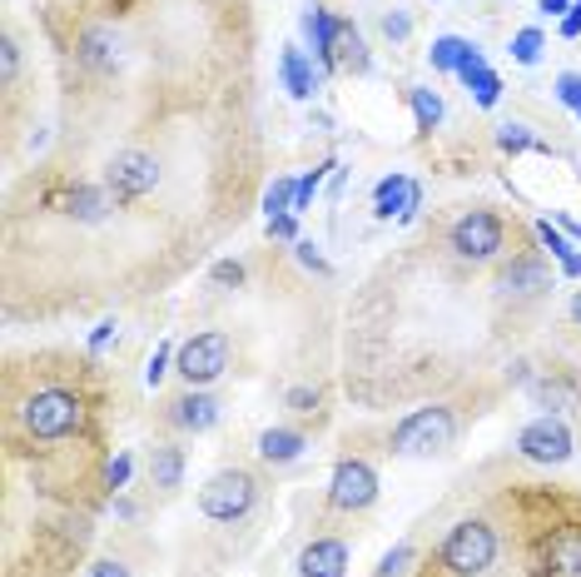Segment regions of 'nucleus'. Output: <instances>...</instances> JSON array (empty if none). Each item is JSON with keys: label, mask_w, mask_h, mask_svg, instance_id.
Here are the masks:
<instances>
[{"label": "nucleus", "mask_w": 581, "mask_h": 577, "mask_svg": "<svg viewBox=\"0 0 581 577\" xmlns=\"http://www.w3.org/2000/svg\"><path fill=\"white\" fill-rule=\"evenodd\" d=\"M110 384L94 354H65L40 349L30 359H11L5 368V448L11 459L55 463L71 453H105V418Z\"/></svg>", "instance_id": "nucleus-1"}, {"label": "nucleus", "mask_w": 581, "mask_h": 577, "mask_svg": "<svg viewBox=\"0 0 581 577\" xmlns=\"http://www.w3.org/2000/svg\"><path fill=\"white\" fill-rule=\"evenodd\" d=\"M527 577H581V498L546 484H511L497 498Z\"/></svg>", "instance_id": "nucleus-2"}, {"label": "nucleus", "mask_w": 581, "mask_h": 577, "mask_svg": "<svg viewBox=\"0 0 581 577\" xmlns=\"http://www.w3.org/2000/svg\"><path fill=\"white\" fill-rule=\"evenodd\" d=\"M517 239H527V224H517L511 214L492 210V204H472V210H463L447 224L442 249L467 269H482V264H502L507 254H517Z\"/></svg>", "instance_id": "nucleus-3"}, {"label": "nucleus", "mask_w": 581, "mask_h": 577, "mask_svg": "<svg viewBox=\"0 0 581 577\" xmlns=\"http://www.w3.org/2000/svg\"><path fill=\"white\" fill-rule=\"evenodd\" d=\"M457 434H463L457 403H422L383 434V453H393V459H442L457 443Z\"/></svg>", "instance_id": "nucleus-4"}, {"label": "nucleus", "mask_w": 581, "mask_h": 577, "mask_svg": "<svg viewBox=\"0 0 581 577\" xmlns=\"http://www.w3.org/2000/svg\"><path fill=\"white\" fill-rule=\"evenodd\" d=\"M502 557V528L492 518H457L432 548V563L447 577H488Z\"/></svg>", "instance_id": "nucleus-5"}, {"label": "nucleus", "mask_w": 581, "mask_h": 577, "mask_svg": "<svg viewBox=\"0 0 581 577\" xmlns=\"http://www.w3.org/2000/svg\"><path fill=\"white\" fill-rule=\"evenodd\" d=\"M258 498H264V478H258L254 468H244V463H229V468L204 478V488H199V513L210 523H244L258 507Z\"/></svg>", "instance_id": "nucleus-6"}, {"label": "nucleus", "mask_w": 581, "mask_h": 577, "mask_svg": "<svg viewBox=\"0 0 581 577\" xmlns=\"http://www.w3.org/2000/svg\"><path fill=\"white\" fill-rule=\"evenodd\" d=\"M378 468H372L368 453H343L328 473V488H324V507L328 513H343V518H358L378 503Z\"/></svg>", "instance_id": "nucleus-7"}, {"label": "nucleus", "mask_w": 581, "mask_h": 577, "mask_svg": "<svg viewBox=\"0 0 581 577\" xmlns=\"http://www.w3.org/2000/svg\"><path fill=\"white\" fill-rule=\"evenodd\" d=\"M492 294L502 299V304H536V299L552 294V264H546V254L536 244L517 249V254H507V260L492 269Z\"/></svg>", "instance_id": "nucleus-8"}, {"label": "nucleus", "mask_w": 581, "mask_h": 577, "mask_svg": "<svg viewBox=\"0 0 581 577\" xmlns=\"http://www.w3.org/2000/svg\"><path fill=\"white\" fill-rule=\"evenodd\" d=\"M229 368H233V339L224 329L194 334V339L179 343V354H175V374L185 389H210Z\"/></svg>", "instance_id": "nucleus-9"}, {"label": "nucleus", "mask_w": 581, "mask_h": 577, "mask_svg": "<svg viewBox=\"0 0 581 577\" xmlns=\"http://www.w3.org/2000/svg\"><path fill=\"white\" fill-rule=\"evenodd\" d=\"M517 453H522L527 463H542V468H561V463H571V453H577V434H571V424L561 413H542V418L522 424Z\"/></svg>", "instance_id": "nucleus-10"}, {"label": "nucleus", "mask_w": 581, "mask_h": 577, "mask_svg": "<svg viewBox=\"0 0 581 577\" xmlns=\"http://www.w3.org/2000/svg\"><path fill=\"white\" fill-rule=\"evenodd\" d=\"M154 418H160V428H169V434H210L224 418V403L214 399L210 389H179L154 403Z\"/></svg>", "instance_id": "nucleus-11"}, {"label": "nucleus", "mask_w": 581, "mask_h": 577, "mask_svg": "<svg viewBox=\"0 0 581 577\" xmlns=\"http://www.w3.org/2000/svg\"><path fill=\"white\" fill-rule=\"evenodd\" d=\"M527 399L546 413H567V409H581V384H577V368L567 364H546V368H532L527 374Z\"/></svg>", "instance_id": "nucleus-12"}, {"label": "nucleus", "mask_w": 581, "mask_h": 577, "mask_svg": "<svg viewBox=\"0 0 581 577\" xmlns=\"http://www.w3.org/2000/svg\"><path fill=\"white\" fill-rule=\"evenodd\" d=\"M372 71V55L363 46V30L338 15L333 21V40H328V55H324V75H368Z\"/></svg>", "instance_id": "nucleus-13"}, {"label": "nucleus", "mask_w": 581, "mask_h": 577, "mask_svg": "<svg viewBox=\"0 0 581 577\" xmlns=\"http://www.w3.org/2000/svg\"><path fill=\"white\" fill-rule=\"evenodd\" d=\"M353 548L343 532H318V538L303 542L299 553V577H349Z\"/></svg>", "instance_id": "nucleus-14"}, {"label": "nucleus", "mask_w": 581, "mask_h": 577, "mask_svg": "<svg viewBox=\"0 0 581 577\" xmlns=\"http://www.w3.org/2000/svg\"><path fill=\"white\" fill-rule=\"evenodd\" d=\"M418 210H422V185L413 175H403V170H393V175L372 185V214L378 219H418Z\"/></svg>", "instance_id": "nucleus-15"}, {"label": "nucleus", "mask_w": 581, "mask_h": 577, "mask_svg": "<svg viewBox=\"0 0 581 577\" xmlns=\"http://www.w3.org/2000/svg\"><path fill=\"white\" fill-rule=\"evenodd\" d=\"M185 448L179 438H154L150 453H144V473H150V488H160L164 498H175L185 488Z\"/></svg>", "instance_id": "nucleus-16"}, {"label": "nucleus", "mask_w": 581, "mask_h": 577, "mask_svg": "<svg viewBox=\"0 0 581 577\" xmlns=\"http://www.w3.org/2000/svg\"><path fill=\"white\" fill-rule=\"evenodd\" d=\"M303 448H308V428L299 424H274L258 434V459L268 463V468H283V463H299Z\"/></svg>", "instance_id": "nucleus-17"}, {"label": "nucleus", "mask_w": 581, "mask_h": 577, "mask_svg": "<svg viewBox=\"0 0 581 577\" xmlns=\"http://www.w3.org/2000/svg\"><path fill=\"white\" fill-rule=\"evenodd\" d=\"M279 80H283V90L293 95V100H314L318 95V71H314V60H308V50L303 46H283V55H279Z\"/></svg>", "instance_id": "nucleus-18"}, {"label": "nucleus", "mask_w": 581, "mask_h": 577, "mask_svg": "<svg viewBox=\"0 0 581 577\" xmlns=\"http://www.w3.org/2000/svg\"><path fill=\"white\" fill-rule=\"evenodd\" d=\"M283 409L299 418V428H324V418H328V393L324 389H314V384H293L289 393H283Z\"/></svg>", "instance_id": "nucleus-19"}, {"label": "nucleus", "mask_w": 581, "mask_h": 577, "mask_svg": "<svg viewBox=\"0 0 581 577\" xmlns=\"http://www.w3.org/2000/svg\"><path fill=\"white\" fill-rule=\"evenodd\" d=\"M497 150L517 160V154H532V150L552 154V145L536 140V130H532V125H522V120H502V125H497Z\"/></svg>", "instance_id": "nucleus-20"}, {"label": "nucleus", "mask_w": 581, "mask_h": 577, "mask_svg": "<svg viewBox=\"0 0 581 577\" xmlns=\"http://www.w3.org/2000/svg\"><path fill=\"white\" fill-rule=\"evenodd\" d=\"M407 105H413V120H418V130L432 135L442 125V95L428 90V85H413L407 90Z\"/></svg>", "instance_id": "nucleus-21"}, {"label": "nucleus", "mask_w": 581, "mask_h": 577, "mask_svg": "<svg viewBox=\"0 0 581 577\" xmlns=\"http://www.w3.org/2000/svg\"><path fill=\"white\" fill-rule=\"evenodd\" d=\"M328 170H338V160H333V154H328V160H318V165L299 179V195H293V214H308V210H314V195H318V189H324Z\"/></svg>", "instance_id": "nucleus-22"}, {"label": "nucleus", "mask_w": 581, "mask_h": 577, "mask_svg": "<svg viewBox=\"0 0 581 577\" xmlns=\"http://www.w3.org/2000/svg\"><path fill=\"white\" fill-rule=\"evenodd\" d=\"M463 50H467L463 36H438V40H432V50H428V65H432V71H442V75H453L457 60H463Z\"/></svg>", "instance_id": "nucleus-23"}, {"label": "nucleus", "mask_w": 581, "mask_h": 577, "mask_svg": "<svg viewBox=\"0 0 581 577\" xmlns=\"http://www.w3.org/2000/svg\"><path fill=\"white\" fill-rule=\"evenodd\" d=\"M532 235H536V244H542V254H552L557 264L577 254V244H571L561 229H552V219H536V224H532Z\"/></svg>", "instance_id": "nucleus-24"}, {"label": "nucleus", "mask_w": 581, "mask_h": 577, "mask_svg": "<svg viewBox=\"0 0 581 577\" xmlns=\"http://www.w3.org/2000/svg\"><path fill=\"white\" fill-rule=\"evenodd\" d=\"M413 563H418V548H413V542H397V548L383 553V563L372 567V577H407Z\"/></svg>", "instance_id": "nucleus-25"}, {"label": "nucleus", "mask_w": 581, "mask_h": 577, "mask_svg": "<svg viewBox=\"0 0 581 577\" xmlns=\"http://www.w3.org/2000/svg\"><path fill=\"white\" fill-rule=\"evenodd\" d=\"M293 195H299V179L274 175V185L264 189V210H268V219H274V214H293Z\"/></svg>", "instance_id": "nucleus-26"}, {"label": "nucleus", "mask_w": 581, "mask_h": 577, "mask_svg": "<svg viewBox=\"0 0 581 577\" xmlns=\"http://www.w3.org/2000/svg\"><path fill=\"white\" fill-rule=\"evenodd\" d=\"M542 50H546V40H542V30H536V25H527V30H517V36H511V60H517V65H536V60H542Z\"/></svg>", "instance_id": "nucleus-27"}, {"label": "nucleus", "mask_w": 581, "mask_h": 577, "mask_svg": "<svg viewBox=\"0 0 581 577\" xmlns=\"http://www.w3.org/2000/svg\"><path fill=\"white\" fill-rule=\"evenodd\" d=\"M467 95H472V100H477V105H482V110H492V105H497V100H502V75L488 65V71H482V75H472V80H467Z\"/></svg>", "instance_id": "nucleus-28"}, {"label": "nucleus", "mask_w": 581, "mask_h": 577, "mask_svg": "<svg viewBox=\"0 0 581 577\" xmlns=\"http://www.w3.org/2000/svg\"><path fill=\"white\" fill-rule=\"evenodd\" d=\"M105 493L115 498V493H125L129 488V478H135V459H129V453H115V459H105Z\"/></svg>", "instance_id": "nucleus-29"}, {"label": "nucleus", "mask_w": 581, "mask_h": 577, "mask_svg": "<svg viewBox=\"0 0 581 577\" xmlns=\"http://www.w3.org/2000/svg\"><path fill=\"white\" fill-rule=\"evenodd\" d=\"M175 354H179V349H175L169 339H164L160 349L150 354V364H144V384H150V389H160V384H164V374L175 368Z\"/></svg>", "instance_id": "nucleus-30"}, {"label": "nucleus", "mask_w": 581, "mask_h": 577, "mask_svg": "<svg viewBox=\"0 0 581 577\" xmlns=\"http://www.w3.org/2000/svg\"><path fill=\"white\" fill-rule=\"evenodd\" d=\"M293 260H299V264H303V269H314V274H324V279H328V274H333V264H328V260H324V249H318V244H314V239H299V244H293Z\"/></svg>", "instance_id": "nucleus-31"}, {"label": "nucleus", "mask_w": 581, "mask_h": 577, "mask_svg": "<svg viewBox=\"0 0 581 577\" xmlns=\"http://www.w3.org/2000/svg\"><path fill=\"white\" fill-rule=\"evenodd\" d=\"M210 279L219 284V289H244L249 269H244V264H239V260H219V264H214V269H210Z\"/></svg>", "instance_id": "nucleus-32"}, {"label": "nucleus", "mask_w": 581, "mask_h": 577, "mask_svg": "<svg viewBox=\"0 0 581 577\" xmlns=\"http://www.w3.org/2000/svg\"><path fill=\"white\" fill-rule=\"evenodd\" d=\"M383 36L393 40V46H403L407 36H413V15L397 5V11H383Z\"/></svg>", "instance_id": "nucleus-33"}, {"label": "nucleus", "mask_w": 581, "mask_h": 577, "mask_svg": "<svg viewBox=\"0 0 581 577\" xmlns=\"http://www.w3.org/2000/svg\"><path fill=\"white\" fill-rule=\"evenodd\" d=\"M557 100L581 115V71H561L557 75Z\"/></svg>", "instance_id": "nucleus-34"}, {"label": "nucleus", "mask_w": 581, "mask_h": 577, "mask_svg": "<svg viewBox=\"0 0 581 577\" xmlns=\"http://www.w3.org/2000/svg\"><path fill=\"white\" fill-rule=\"evenodd\" d=\"M482 71H488V55H482V46H472V40H467V50H463V60H457V80H472V75H482Z\"/></svg>", "instance_id": "nucleus-35"}, {"label": "nucleus", "mask_w": 581, "mask_h": 577, "mask_svg": "<svg viewBox=\"0 0 581 577\" xmlns=\"http://www.w3.org/2000/svg\"><path fill=\"white\" fill-rule=\"evenodd\" d=\"M268 239H279V244H299V214H274V219H268Z\"/></svg>", "instance_id": "nucleus-36"}, {"label": "nucleus", "mask_w": 581, "mask_h": 577, "mask_svg": "<svg viewBox=\"0 0 581 577\" xmlns=\"http://www.w3.org/2000/svg\"><path fill=\"white\" fill-rule=\"evenodd\" d=\"M115 334H119V324H115V318H100V324H94V329H90V343H85V354H94V359H100V349H105V343L115 339Z\"/></svg>", "instance_id": "nucleus-37"}, {"label": "nucleus", "mask_w": 581, "mask_h": 577, "mask_svg": "<svg viewBox=\"0 0 581 577\" xmlns=\"http://www.w3.org/2000/svg\"><path fill=\"white\" fill-rule=\"evenodd\" d=\"M85 577H135V573H129V563H119V557H94V563L85 567Z\"/></svg>", "instance_id": "nucleus-38"}, {"label": "nucleus", "mask_w": 581, "mask_h": 577, "mask_svg": "<svg viewBox=\"0 0 581 577\" xmlns=\"http://www.w3.org/2000/svg\"><path fill=\"white\" fill-rule=\"evenodd\" d=\"M557 30H561V40H581V0H571V11L561 15Z\"/></svg>", "instance_id": "nucleus-39"}, {"label": "nucleus", "mask_w": 581, "mask_h": 577, "mask_svg": "<svg viewBox=\"0 0 581 577\" xmlns=\"http://www.w3.org/2000/svg\"><path fill=\"white\" fill-rule=\"evenodd\" d=\"M536 11H542V15H557V21H561V15L571 11V0H536Z\"/></svg>", "instance_id": "nucleus-40"}, {"label": "nucleus", "mask_w": 581, "mask_h": 577, "mask_svg": "<svg viewBox=\"0 0 581 577\" xmlns=\"http://www.w3.org/2000/svg\"><path fill=\"white\" fill-rule=\"evenodd\" d=\"M557 229H561L567 239H577V244H581V224L571 219V214H557Z\"/></svg>", "instance_id": "nucleus-41"}, {"label": "nucleus", "mask_w": 581, "mask_h": 577, "mask_svg": "<svg viewBox=\"0 0 581 577\" xmlns=\"http://www.w3.org/2000/svg\"><path fill=\"white\" fill-rule=\"evenodd\" d=\"M561 274H567V279H581V249L571 254V260H561Z\"/></svg>", "instance_id": "nucleus-42"}, {"label": "nucleus", "mask_w": 581, "mask_h": 577, "mask_svg": "<svg viewBox=\"0 0 581 577\" xmlns=\"http://www.w3.org/2000/svg\"><path fill=\"white\" fill-rule=\"evenodd\" d=\"M413 577H447V573H442V567H438V563H432V557H428V563H422V567H418V573H413Z\"/></svg>", "instance_id": "nucleus-43"}, {"label": "nucleus", "mask_w": 581, "mask_h": 577, "mask_svg": "<svg viewBox=\"0 0 581 577\" xmlns=\"http://www.w3.org/2000/svg\"><path fill=\"white\" fill-rule=\"evenodd\" d=\"M571 318H577V324H581V294L571 299Z\"/></svg>", "instance_id": "nucleus-44"}]
</instances>
